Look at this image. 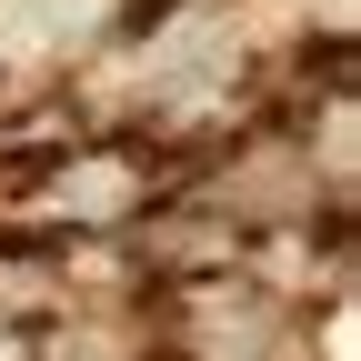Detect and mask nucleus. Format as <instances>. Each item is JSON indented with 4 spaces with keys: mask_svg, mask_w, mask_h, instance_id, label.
<instances>
[{
    "mask_svg": "<svg viewBox=\"0 0 361 361\" xmlns=\"http://www.w3.org/2000/svg\"><path fill=\"white\" fill-rule=\"evenodd\" d=\"M80 141H90V121H80L71 101H40V111H20V121H0V191H40Z\"/></svg>",
    "mask_w": 361,
    "mask_h": 361,
    "instance_id": "1",
    "label": "nucleus"
}]
</instances>
